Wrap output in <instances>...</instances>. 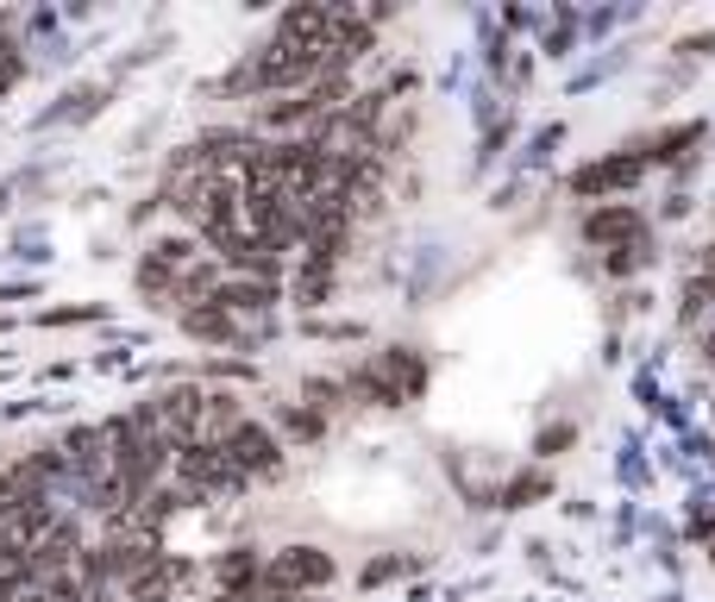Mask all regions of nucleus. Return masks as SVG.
<instances>
[{"instance_id": "nucleus-1", "label": "nucleus", "mask_w": 715, "mask_h": 602, "mask_svg": "<svg viewBox=\"0 0 715 602\" xmlns=\"http://www.w3.org/2000/svg\"><path fill=\"white\" fill-rule=\"evenodd\" d=\"M427 358L421 351H408V346H389V351H377L365 370H351L346 377V389H358L365 402H377V409H408L414 395H427Z\"/></svg>"}, {"instance_id": "nucleus-2", "label": "nucleus", "mask_w": 715, "mask_h": 602, "mask_svg": "<svg viewBox=\"0 0 715 602\" xmlns=\"http://www.w3.org/2000/svg\"><path fill=\"white\" fill-rule=\"evenodd\" d=\"M327 583H333V552H320V546H283V552L264 564V590H283V596L327 590Z\"/></svg>"}, {"instance_id": "nucleus-3", "label": "nucleus", "mask_w": 715, "mask_h": 602, "mask_svg": "<svg viewBox=\"0 0 715 602\" xmlns=\"http://www.w3.org/2000/svg\"><path fill=\"white\" fill-rule=\"evenodd\" d=\"M646 176V157L640 151H616V157H597V163H583L571 170V194L578 201H602V194H628Z\"/></svg>"}, {"instance_id": "nucleus-4", "label": "nucleus", "mask_w": 715, "mask_h": 602, "mask_svg": "<svg viewBox=\"0 0 715 602\" xmlns=\"http://www.w3.org/2000/svg\"><path fill=\"white\" fill-rule=\"evenodd\" d=\"M220 452L232 458V471L252 484V477H271L276 465H283V446H276V433L271 427H257V421H239V427L220 440Z\"/></svg>"}, {"instance_id": "nucleus-5", "label": "nucleus", "mask_w": 715, "mask_h": 602, "mask_svg": "<svg viewBox=\"0 0 715 602\" xmlns=\"http://www.w3.org/2000/svg\"><path fill=\"white\" fill-rule=\"evenodd\" d=\"M646 239V220L628 208V201H602V208H590L583 214V245H616V252H628V245H640Z\"/></svg>"}, {"instance_id": "nucleus-6", "label": "nucleus", "mask_w": 715, "mask_h": 602, "mask_svg": "<svg viewBox=\"0 0 715 602\" xmlns=\"http://www.w3.org/2000/svg\"><path fill=\"white\" fill-rule=\"evenodd\" d=\"M208 302L220 314H232V320H239V314H264V308H276V283H257V276H227Z\"/></svg>"}, {"instance_id": "nucleus-7", "label": "nucleus", "mask_w": 715, "mask_h": 602, "mask_svg": "<svg viewBox=\"0 0 715 602\" xmlns=\"http://www.w3.org/2000/svg\"><path fill=\"white\" fill-rule=\"evenodd\" d=\"M189 578V564L182 559H170V552H157L151 564H145V571H138L133 583H126V590H133V602H164L176 590V583Z\"/></svg>"}, {"instance_id": "nucleus-8", "label": "nucleus", "mask_w": 715, "mask_h": 602, "mask_svg": "<svg viewBox=\"0 0 715 602\" xmlns=\"http://www.w3.org/2000/svg\"><path fill=\"white\" fill-rule=\"evenodd\" d=\"M213 578H220V596H252V583L264 578V559L252 546H232L227 559L213 564Z\"/></svg>"}, {"instance_id": "nucleus-9", "label": "nucleus", "mask_w": 715, "mask_h": 602, "mask_svg": "<svg viewBox=\"0 0 715 602\" xmlns=\"http://www.w3.org/2000/svg\"><path fill=\"white\" fill-rule=\"evenodd\" d=\"M182 332H189V339H208V346H232V339H239V320L220 314L213 302H201V308H182Z\"/></svg>"}, {"instance_id": "nucleus-10", "label": "nucleus", "mask_w": 715, "mask_h": 602, "mask_svg": "<svg viewBox=\"0 0 715 602\" xmlns=\"http://www.w3.org/2000/svg\"><path fill=\"white\" fill-rule=\"evenodd\" d=\"M314 107H308V95H290V101H264V126H276V133H295L302 138V126H314Z\"/></svg>"}, {"instance_id": "nucleus-11", "label": "nucleus", "mask_w": 715, "mask_h": 602, "mask_svg": "<svg viewBox=\"0 0 715 602\" xmlns=\"http://www.w3.org/2000/svg\"><path fill=\"white\" fill-rule=\"evenodd\" d=\"M283 427H290V440H320V433H327V414H314L308 402H283Z\"/></svg>"}, {"instance_id": "nucleus-12", "label": "nucleus", "mask_w": 715, "mask_h": 602, "mask_svg": "<svg viewBox=\"0 0 715 602\" xmlns=\"http://www.w3.org/2000/svg\"><path fill=\"white\" fill-rule=\"evenodd\" d=\"M691 145H703V119H684L677 133H665V138H653V151H640L646 163L653 157H677V151H691Z\"/></svg>"}, {"instance_id": "nucleus-13", "label": "nucleus", "mask_w": 715, "mask_h": 602, "mask_svg": "<svg viewBox=\"0 0 715 602\" xmlns=\"http://www.w3.org/2000/svg\"><path fill=\"white\" fill-rule=\"evenodd\" d=\"M546 489H553V477H546V471H527V477H515V484L503 489V508H534Z\"/></svg>"}, {"instance_id": "nucleus-14", "label": "nucleus", "mask_w": 715, "mask_h": 602, "mask_svg": "<svg viewBox=\"0 0 715 602\" xmlns=\"http://www.w3.org/2000/svg\"><path fill=\"white\" fill-rule=\"evenodd\" d=\"M616 477H621V484H634V489H646V484H653V471H646V458H640V440H621Z\"/></svg>"}, {"instance_id": "nucleus-15", "label": "nucleus", "mask_w": 715, "mask_h": 602, "mask_svg": "<svg viewBox=\"0 0 715 602\" xmlns=\"http://www.w3.org/2000/svg\"><path fill=\"white\" fill-rule=\"evenodd\" d=\"M327 295H333V271H320V264H302V302H308V308H320Z\"/></svg>"}, {"instance_id": "nucleus-16", "label": "nucleus", "mask_w": 715, "mask_h": 602, "mask_svg": "<svg viewBox=\"0 0 715 602\" xmlns=\"http://www.w3.org/2000/svg\"><path fill=\"white\" fill-rule=\"evenodd\" d=\"M302 395H308V409H314V414H327V409H339V395H346V383H333V377H314V383L302 389Z\"/></svg>"}, {"instance_id": "nucleus-17", "label": "nucleus", "mask_w": 715, "mask_h": 602, "mask_svg": "<svg viewBox=\"0 0 715 602\" xmlns=\"http://www.w3.org/2000/svg\"><path fill=\"white\" fill-rule=\"evenodd\" d=\"M684 540L715 546V508H709V503H696V508H691V521H684Z\"/></svg>"}, {"instance_id": "nucleus-18", "label": "nucleus", "mask_w": 715, "mask_h": 602, "mask_svg": "<svg viewBox=\"0 0 715 602\" xmlns=\"http://www.w3.org/2000/svg\"><path fill=\"white\" fill-rule=\"evenodd\" d=\"M402 571H408V559H370L365 571H358V583H365V590H377V583L402 578Z\"/></svg>"}, {"instance_id": "nucleus-19", "label": "nucleus", "mask_w": 715, "mask_h": 602, "mask_svg": "<svg viewBox=\"0 0 715 602\" xmlns=\"http://www.w3.org/2000/svg\"><path fill=\"white\" fill-rule=\"evenodd\" d=\"M559 138H565V126H540V133H534V145H527V157H522V163H546V157L559 151Z\"/></svg>"}, {"instance_id": "nucleus-20", "label": "nucleus", "mask_w": 715, "mask_h": 602, "mask_svg": "<svg viewBox=\"0 0 715 602\" xmlns=\"http://www.w3.org/2000/svg\"><path fill=\"white\" fill-rule=\"evenodd\" d=\"M616 70H621V51H616V57H597L590 70H583V76H571V95H583V88H597V82H602V76H616Z\"/></svg>"}, {"instance_id": "nucleus-21", "label": "nucleus", "mask_w": 715, "mask_h": 602, "mask_svg": "<svg viewBox=\"0 0 715 602\" xmlns=\"http://www.w3.org/2000/svg\"><path fill=\"white\" fill-rule=\"evenodd\" d=\"M571 440H578V427H565V421H559V427H546L540 440H534V452H540V458H559Z\"/></svg>"}, {"instance_id": "nucleus-22", "label": "nucleus", "mask_w": 715, "mask_h": 602, "mask_svg": "<svg viewBox=\"0 0 715 602\" xmlns=\"http://www.w3.org/2000/svg\"><path fill=\"white\" fill-rule=\"evenodd\" d=\"M76 320H101V308H51L44 327H76Z\"/></svg>"}, {"instance_id": "nucleus-23", "label": "nucleus", "mask_w": 715, "mask_h": 602, "mask_svg": "<svg viewBox=\"0 0 715 602\" xmlns=\"http://www.w3.org/2000/svg\"><path fill=\"white\" fill-rule=\"evenodd\" d=\"M503 138H508V119H496V126L484 133V151H477V163H490V157L503 151Z\"/></svg>"}, {"instance_id": "nucleus-24", "label": "nucleus", "mask_w": 715, "mask_h": 602, "mask_svg": "<svg viewBox=\"0 0 715 602\" xmlns=\"http://www.w3.org/2000/svg\"><path fill=\"white\" fill-rule=\"evenodd\" d=\"M20 82V57H13V44H0V88H13Z\"/></svg>"}, {"instance_id": "nucleus-25", "label": "nucleus", "mask_w": 715, "mask_h": 602, "mask_svg": "<svg viewBox=\"0 0 715 602\" xmlns=\"http://www.w3.org/2000/svg\"><path fill=\"white\" fill-rule=\"evenodd\" d=\"M503 20H508V32H534V25H540V13H527V7H508Z\"/></svg>"}, {"instance_id": "nucleus-26", "label": "nucleus", "mask_w": 715, "mask_h": 602, "mask_svg": "<svg viewBox=\"0 0 715 602\" xmlns=\"http://www.w3.org/2000/svg\"><path fill=\"white\" fill-rule=\"evenodd\" d=\"M677 51H691V57H709V51H715V32H703V39H684Z\"/></svg>"}, {"instance_id": "nucleus-27", "label": "nucleus", "mask_w": 715, "mask_h": 602, "mask_svg": "<svg viewBox=\"0 0 715 602\" xmlns=\"http://www.w3.org/2000/svg\"><path fill=\"white\" fill-rule=\"evenodd\" d=\"M659 409H665V421H672V427H684V421H691V409H684L677 395H672V402H659Z\"/></svg>"}, {"instance_id": "nucleus-28", "label": "nucleus", "mask_w": 715, "mask_h": 602, "mask_svg": "<svg viewBox=\"0 0 715 602\" xmlns=\"http://www.w3.org/2000/svg\"><path fill=\"white\" fill-rule=\"evenodd\" d=\"M245 602H302V596H283V590H252Z\"/></svg>"}, {"instance_id": "nucleus-29", "label": "nucleus", "mask_w": 715, "mask_h": 602, "mask_svg": "<svg viewBox=\"0 0 715 602\" xmlns=\"http://www.w3.org/2000/svg\"><path fill=\"white\" fill-rule=\"evenodd\" d=\"M703 358H709V365H715V327L703 332Z\"/></svg>"}, {"instance_id": "nucleus-30", "label": "nucleus", "mask_w": 715, "mask_h": 602, "mask_svg": "<svg viewBox=\"0 0 715 602\" xmlns=\"http://www.w3.org/2000/svg\"><path fill=\"white\" fill-rule=\"evenodd\" d=\"M0 208H7V189H0Z\"/></svg>"}, {"instance_id": "nucleus-31", "label": "nucleus", "mask_w": 715, "mask_h": 602, "mask_svg": "<svg viewBox=\"0 0 715 602\" xmlns=\"http://www.w3.org/2000/svg\"><path fill=\"white\" fill-rule=\"evenodd\" d=\"M665 602H677V596H665Z\"/></svg>"}]
</instances>
